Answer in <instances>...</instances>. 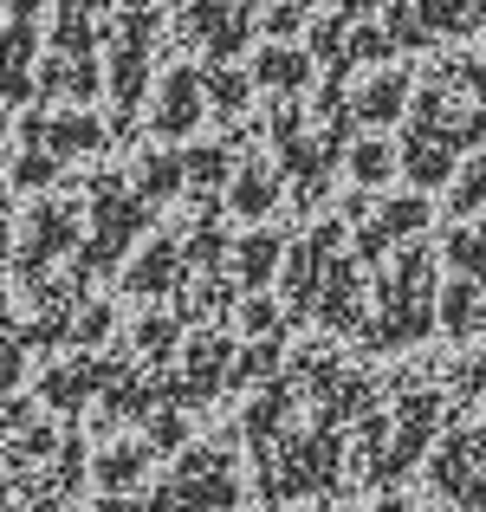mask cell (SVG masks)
<instances>
[{"instance_id": "6da1fadb", "label": "cell", "mask_w": 486, "mask_h": 512, "mask_svg": "<svg viewBox=\"0 0 486 512\" xmlns=\"http://www.w3.org/2000/svg\"><path fill=\"white\" fill-rule=\"evenodd\" d=\"M435 480H441V487H448L461 506H486V428H480V435H461L448 454H441Z\"/></svg>"}, {"instance_id": "7a4b0ae2", "label": "cell", "mask_w": 486, "mask_h": 512, "mask_svg": "<svg viewBox=\"0 0 486 512\" xmlns=\"http://www.w3.org/2000/svg\"><path fill=\"white\" fill-rule=\"evenodd\" d=\"M195 117H201V78L169 72L162 78V104H156V130L162 137H182V130H195Z\"/></svg>"}, {"instance_id": "3957f363", "label": "cell", "mask_w": 486, "mask_h": 512, "mask_svg": "<svg viewBox=\"0 0 486 512\" xmlns=\"http://www.w3.org/2000/svg\"><path fill=\"white\" fill-rule=\"evenodd\" d=\"M234 208L240 214H266V208H273V175L247 169V175H240V188H234Z\"/></svg>"}, {"instance_id": "277c9868", "label": "cell", "mask_w": 486, "mask_h": 512, "mask_svg": "<svg viewBox=\"0 0 486 512\" xmlns=\"http://www.w3.org/2000/svg\"><path fill=\"white\" fill-rule=\"evenodd\" d=\"M448 260L461 266V273H480L486 266V227H461V234L448 240Z\"/></svg>"}, {"instance_id": "5b68a950", "label": "cell", "mask_w": 486, "mask_h": 512, "mask_svg": "<svg viewBox=\"0 0 486 512\" xmlns=\"http://www.w3.org/2000/svg\"><path fill=\"white\" fill-rule=\"evenodd\" d=\"M253 72H260V85H299V78H305V59H299V52H260V65H253Z\"/></svg>"}, {"instance_id": "8992f818", "label": "cell", "mask_w": 486, "mask_h": 512, "mask_svg": "<svg viewBox=\"0 0 486 512\" xmlns=\"http://www.w3.org/2000/svg\"><path fill=\"white\" fill-rule=\"evenodd\" d=\"M402 78H383V85H370V91H363V117H396L402 111Z\"/></svg>"}, {"instance_id": "52a82bcc", "label": "cell", "mask_w": 486, "mask_h": 512, "mask_svg": "<svg viewBox=\"0 0 486 512\" xmlns=\"http://www.w3.org/2000/svg\"><path fill=\"white\" fill-rule=\"evenodd\" d=\"M357 175H363V182H383V175H389V150H383V143H363V150H357Z\"/></svg>"}, {"instance_id": "ba28073f", "label": "cell", "mask_w": 486, "mask_h": 512, "mask_svg": "<svg viewBox=\"0 0 486 512\" xmlns=\"http://www.w3.org/2000/svg\"><path fill=\"white\" fill-rule=\"evenodd\" d=\"M273 253H279V247H273V240H253V247H247V253H240V260H247V279H260V273H273Z\"/></svg>"}, {"instance_id": "9c48e42d", "label": "cell", "mask_w": 486, "mask_h": 512, "mask_svg": "<svg viewBox=\"0 0 486 512\" xmlns=\"http://www.w3.org/2000/svg\"><path fill=\"white\" fill-rule=\"evenodd\" d=\"M474 318H480V312H474V299H467V292H454V299H448V325H454V331H467Z\"/></svg>"}, {"instance_id": "30bf717a", "label": "cell", "mask_w": 486, "mask_h": 512, "mask_svg": "<svg viewBox=\"0 0 486 512\" xmlns=\"http://www.w3.org/2000/svg\"><path fill=\"white\" fill-rule=\"evenodd\" d=\"M214 98H221V111H240L247 85H240V78H214Z\"/></svg>"}, {"instance_id": "8fae6325", "label": "cell", "mask_w": 486, "mask_h": 512, "mask_svg": "<svg viewBox=\"0 0 486 512\" xmlns=\"http://www.w3.org/2000/svg\"><path fill=\"white\" fill-rule=\"evenodd\" d=\"M474 383H486V370H480V376H474Z\"/></svg>"}]
</instances>
